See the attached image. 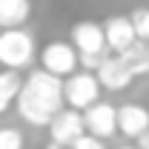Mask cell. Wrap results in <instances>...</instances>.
<instances>
[{"mask_svg":"<svg viewBox=\"0 0 149 149\" xmlns=\"http://www.w3.org/2000/svg\"><path fill=\"white\" fill-rule=\"evenodd\" d=\"M63 77L49 69H37L17 92V115L32 126H49L63 109Z\"/></svg>","mask_w":149,"mask_h":149,"instance_id":"cell-1","label":"cell"},{"mask_svg":"<svg viewBox=\"0 0 149 149\" xmlns=\"http://www.w3.org/2000/svg\"><path fill=\"white\" fill-rule=\"evenodd\" d=\"M35 60V37L26 29H3L0 32V63L6 69H26Z\"/></svg>","mask_w":149,"mask_h":149,"instance_id":"cell-2","label":"cell"},{"mask_svg":"<svg viewBox=\"0 0 149 149\" xmlns=\"http://www.w3.org/2000/svg\"><path fill=\"white\" fill-rule=\"evenodd\" d=\"M97 95H100V80L89 69H83V72H77V74L72 72L63 80V97H66V103L72 109H89L95 100H97Z\"/></svg>","mask_w":149,"mask_h":149,"instance_id":"cell-3","label":"cell"},{"mask_svg":"<svg viewBox=\"0 0 149 149\" xmlns=\"http://www.w3.org/2000/svg\"><path fill=\"white\" fill-rule=\"evenodd\" d=\"M40 60H43V69H49L52 74H60V77H63V74H72L74 66L80 63L74 43H66V40H52V43H46L43 52H40Z\"/></svg>","mask_w":149,"mask_h":149,"instance_id":"cell-4","label":"cell"},{"mask_svg":"<svg viewBox=\"0 0 149 149\" xmlns=\"http://www.w3.org/2000/svg\"><path fill=\"white\" fill-rule=\"evenodd\" d=\"M83 132H86L83 115H80V109H72V106H69V109H60L55 118H52V123H49L52 141H55V143H63V146H72Z\"/></svg>","mask_w":149,"mask_h":149,"instance_id":"cell-5","label":"cell"},{"mask_svg":"<svg viewBox=\"0 0 149 149\" xmlns=\"http://www.w3.org/2000/svg\"><path fill=\"white\" fill-rule=\"evenodd\" d=\"M72 43L77 55H100V52H106V32L95 20H80L72 29Z\"/></svg>","mask_w":149,"mask_h":149,"instance_id":"cell-6","label":"cell"},{"mask_svg":"<svg viewBox=\"0 0 149 149\" xmlns=\"http://www.w3.org/2000/svg\"><path fill=\"white\" fill-rule=\"evenodd\" d=\"M83 123H86V132H92L97 138H112L118 132V109L112 103L95 100L89 109H83Z\"/></svg>","mask_w":149,"mask_h":149,"instance_id":"cell-7","label":"cell"},{"mask_svg":"<svg viewBox=\"0 0 149 149\" xmlns=\"http://www.w3.org/2000/svg\"><path fill=\"white\" fill-rule=\"evenodd\" d=\"M97 74V80H100V86L103 89H109V92H120V89H126L132 80H135V74L129 72V66L123 63V57L115 55V57H103V63L95 69Z\"/></svg>","mask_w":149,"mask_h":149,"instance_id":"cell-8","label":"cell"},{"mask_svg":"<svg viewBox=\"0 0 149 149\" xmlns=\"http://www.w3.org/2000/svg\"><path fill=\"white\" fill-rule=\"evenodd\" d=\"M149 129V109L141 103H123L118 109V132L126 138H141Z\"/></svg>","mask_w":149,"mask_h":149,"instance_id":"cell-9","label":"cell"},{"mask_svg":"<svg viewBox=\"0 0 149 149\" xmlns=\"http://www.w3.org/2000/svg\"><path fill=\"white\" fill-rule=\"evenodd\" d=\"M103 32H106V46L115 49V52H123L129 43L138 40V32H135V23L132 17H123V15H115L103 23Z\"/></svg>","mask_w":149,"mask_h":149,"instance_id":"cell-10","label":"cell"},{"mask_svg":"<svg viewBox=\"0 0 149 149\" xmlns=\"http://www.w3.org/2000/svg\"><path fill=\"white\" fill-rule=\"evenodd\" d=\"M32 15V0H0V29L23 26Z\"/></svg>","mask_w":149,"mask_h":149,"instance_id":"cell-11","label":"cell"},{"mask_svg":"<svg viewBox=\"0 0 149 149\" xmlns=\"http://www.w3.org/2000/svg\"><path fill=\"white\" fill-rule=\"evenodd\" d=\"M118 55L123 57V63L129 66V72L138 77V74H149V46L138 37L135 43H129L123 52H118Z\"/></svg>","mask_w":149,"mask_h":149,"instance_id":"cell-12","label":"cell"},{"mask_svg":"<svg viewBox=\"0 0 149 149\" xmlns=\"http://www.w3.org/2000/svg\"><path fill=\"white\" fill-rule=\"evenodd\" d=\"M20 86H23V80H20L17 69H6V72H0V115L12 106V100L17 97Z\"/></svg>","mask_w":149,"mask_h":149,"instance_id":"cell-13","label":"cell"},{"mask_svg":"<svg viewBox=\"0 0 149 149\" xmlns=\"http://www.w3.org/2000/svg\"><path fill=\"white\" fill-rule=\"evenodd\" d=\"M0 149H23V132L15 126H3L0 129Z\"/></svg>","mask_w":149,"mask_h":149,"instance_id":"cell-14","label":"cell"},{"mask_svg":"<svg viewBox=\"0 0 149 149\" xmlns=\"http://www.w3.org/2000/svg\"><path fill=\"white\" fill-rule=\"evenodd\" d=\"M132 23H135V32L141 40H149V9H138L132 15Z\"/></svg>","mask_w":149,"mask_h":149,"instance_id":"cell-15","label":"cell"},{"mask_svg":"<svg viewBox=\"0 0 149 149\" xmlns=\"http://www.w3.org/2000/svg\"><path fill=\"white\" fill-rule=\"evenodd\" d=\"M72 149H106V146H103V138H97V135H92V132H89V135L83 132V135L72 143Z\"/></svg>","mask_w":149,"mask_h":149,"instance_id":"cell-16","label":"cell"},{"mask_svg":"<svg viewBox=\"0 0 149 149\" xmlns=\"http://www.w3.org/2000/svg\"><path fill=\"white\" fill-rule=\"evenodd\" d=\"M80 57V66L83 69H89V72H95L100 63H103V57H106V52H100V55H77Z\"/></svg>","mask_w":149,"mask_h":149,"instance_id":"cell-17","label":"cell"},{"mask_svg":"<svg viewBox=\"0 0 149 149\" xmlns=\"http://www.w3.org/2000/svg\"><path fill=\"white\" fill-rule=\"evenodd\" d=\"M138 146H141V149H149V129L143 132L141 138H138Z\"/></svg>","mask_w":149,"mask_h":149,"instance_id":"cell-18","label":"cell"},{"mask_svg":"<svg viewBox=\"0 0 149 149\" xmlns=\"http://www.w3.org/2000/svg\"><path fill=\"white\" fill-rule=\"evenodd\" d=\"M46 149H72V146H63V143H55V141H52V143H49Z\"/></svg>","mask_w":149,"mask_h":149,"instance_id":"cell-19","label":"cell"},{"mask_svg":"<svg viewBox=\"0 0 149 149\" xmlns=\"http://www.w3.org/2000/svg\"><path fill=\"white\" fill-rule=\"evenodd\" d=\"M120 149H141V146H120Z\"/></svg>","mask_w":149,"mask_h":149,"instance_id":"cell-20","label":"cell"}]
</instances>
